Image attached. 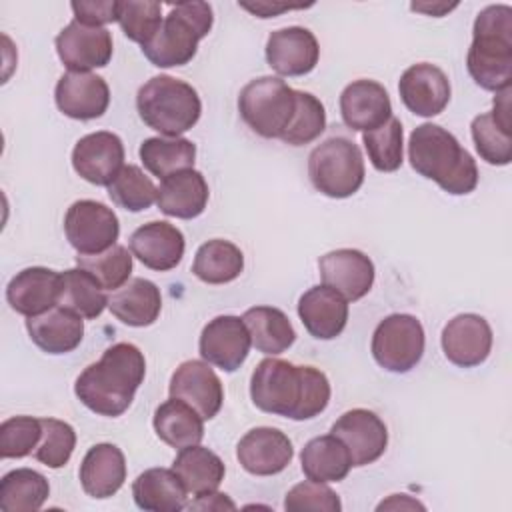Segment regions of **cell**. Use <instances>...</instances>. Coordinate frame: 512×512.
<instances>
[{
  "label": "cell",
  "instance_id": "obj_51",
  "mask_svg": "<svg viewBox=\"0 0 512 512\" xmlns=\"http://www.w3.org/2000/svg\"><path fill=\"white\" fill-rule=\"evenodd\" d=\"M242 8L250 10L252 14H256L258 18H272L280 12H286V10H292V8H298V6H290V4H270V2H256V4H240Z\"/></svg>",
  "mask_w": 512,
  "mask_h": 512
},
{
  "label": "cell",
  "instance_id": "obj_27",
  "mask_svg": "<svg viewBox=\"0 0 512 512\" xmlns=\"http://www.w3.org/2000/svg\"><path fill=\"white\" fill-rule=\"evenodd\" d=\"M26 330L30 340L42 352L68 354L82 342L84 320L72 310L54 306L38 316H30L26 320Z\"/></svg>",
  "mask_w": 512,
  "mask_h": 512
},
{
  "label": "cell",
  "instance_id": "obj_6",
  "mask_svg": "<svg viewBox=\"0 0 512 512\" xmlns=\"http://www.w3.org/2000/svg\"><path fill=\"white\" fill-rule=\"evenodd\" d=\"M238 110L258 136L282 138L296 110V90L278 76L254 78L240 90Z\"/></svg>",
  "mask_w": 512,
  "mask_h": 512
},
{
  "label": "cell",
  "instance_id": "obj_36",
  "mask_svg": "<svg viewBox=\"0 0 512 512\" xmlns=\"http://www.w3.org/2000/svg\"><path fill=\"white\" fill-rule=\"evenodd\" d=\"M244 270L242 250L222 238L204 242L194 256L192 272L206 284H228L236 280Z\"/></svg>",
  "mask_w": 512,
  "mask_h": 512
},
{
  "label": "cell",
  "instance_id": "obj_25",
  "mask_svg": "<svg viewBox=\"0 0 512 512\" xmlns=\"http://www.w3.org/2000/svg\"><path fill=\"white\" fill-rule=\"evenodd\" d=\"M60 272L30 266L20 270L6 286V300L10 308L26 318L38 316L58 304Z\"/></svg>",
  "mask_w": 512,
  "mask_h": 512
},
{
  "label": "cell",
  "instance_id": "obj_10",
  "mask_svg": "<svg viewBox=\"0 0 512 512\" xmlns=\"http://www.w3.org/2000/svg\"><path fill=\"white\" fill-rule=\"evenodd\" d=\"M66 240L78 254H98L116 244L120 222L112 208L96 200H76L64 216Z\"/></svg>",
  "mask_w": 512,
  "mask_h": 512
},
{
  "label": "cell",
  "instance_id": "obj_34",
  "mask_svg": "<svg viewBox=\"0 0 512 512\" xmlns=\"http://www.w3.org/2000/svg\"><path fill=\"white\" fill-rule=\"evenodd\" d=\"M172 470L194 496L218 490L226 474V466L220 456L200 444L180 448L172 462Z\"/></svg>",
  "mask_w": 512,
  "mask_h": 512
},
{
  "label": "cell",
  "instance_id": "obj_28",
  "mask_svg": "<svg viewBox=\"0 0 512 512\" xmlns=\"http://www.w3.org/2000/svg\"><path fill=\"white\" fill-rule=\"evenodd\" d=\"M126 480V460L116 444L100 442L92 446L80 464V484L92 498L114 496Z\"/></svg>",
  "mask_w": 512,
  "mask_h": 512
},
{
  "label": "cell",
  "instance_id": "obj_30",
  "mask_svg": "<svg viewBox=\"0 0 512 512\" xmlns=\"http://www.w3.org/2000/svg\"><path fill=\"white\" fill-rule=\"evenodd\" d=\"M186 486L172 468H148L132 484L138 508L148 512H180L186 508Z\"/></svg>",
  "mask_w": 512,
  "mask_h": 512
},
{
  "label": "cell",
  "instance_id": "obj_12",
  "mask_svg": "<svg viewBox=\"0 0 512 512\" xmlns=\"http://www.w3.org/2000/svg\"><path fill=\"white\" fill-rule=\"evenodd\" d=\"M56 52L70 72L104 68L112 58V34L102 26L72 20L56 36Z\"/></svg>",
  "mask_w": 512,
  "mask_h": 512
},
{
  "label": "cell",
  "instance_id": "obj_1",
  "mask_svg": "<svg viewBox=\"0 0 512 512\" xmlns=\"http://www.w3.org/2000/svg\"><path fill=\"white\" fill-rule=\"evenodd\" d=\"M144 374L146 360L140 348L130 342H118L106 348L98 362L80 372L74 392L94 414L116 418L130 408Z\"/></svg>",
  "mask_w": 512,
  "mask_h": 512
},
{
  "label": "cell",
  "instance_id": "obj_50",
  "mask_svg": "<svg viewBox=\"0 0 512 512\" xmlns=\"http://www.w3.org/2000/svg\"><path fill=\"white\" fill-rule=\"evenodd\" d=\"M190 510H234L236 504L222 492H208V494H200L196 496V500L192 504H188Z\"/></svg>",
  "mask_w": 512,
  "mask_h": 512
},
{
  "label": "cell",
  "instance_id": "obj_48",
  "mask_svg": "<svg viewBox=\"0 0 512 512\" xmlns=\"http://www.w3.org/2000/svg\"><path fill=\"white\" fill-rule=\"evenodd\" d=\"M330 402V382L326 374L314 366H304V390L294 420H310L326 410Z\"/></svg>",
  "mask_w": 512,
  "mask_h": 512
},
{
  "label": "cell",
  "instance_id": "obj_23",
  "mask_svg": "<svg viewBox=\"0 0 512 512\" xmlns=\"http://www.w3.org/2000/svg\"><path fill=\"white\" fill-rule=\"evenodd\" d=\"M184 234L166 220H154L136 228L130 236V252L146 268L168 272L184 256Z\"/></svg>",
  "mask_w": 512,
  "mask_h": 512
},
{
  "label": "cell",
  "instance_id": "obj_3",
  "mask_svg": "<svg viewBox=\"0 0 512 512\" xmlns=\"http://www.w3.org/2000/svg\"><path fill=\"white\" fill-rule=\"evenodd\" d=\"M472 80L490 92H500L512 82V8L492 4L480 10L472 28L466 56Z\"/></svg>",
  "mask_w": 512,
  "mask_h": 512
},
{
  "label": "cell",
  "instance_id": "obj_40",
  "mask_svg": "<svg viewBox=\"0 0 512 512\" xmlns=\"http://www.w3.org/2000/svg\"><path fill=\"white\" fill-rule=\"evenodd\" d=\"M76 264L90 272L104 290H118L132 274V252L126 246L114 244L98 254H78Z\"/></svg>",
  "mask_w": 512,
  "mask_h": 512
},
{
  "label": "cell",
  "instance_id": "obj_33",
  "mask_svg": "<svg viewBox=\"0 0 512 512\" xmlns=\"http://www.w3.org/2000/svg\"><path fill=\"white\" fill-rule=\"evenodd\" d=\"M252 346L268 356L282 354L296 340V330L290 318L274 306H254L242 314Z\"/></svg>",
  "mask_w": 512,
  "mask_h": 512
},
{
  "label": "cell",
  "instance_id": "obj_42",
  "mask_svg": "<svg viewBox=\"0 0 512 512\" xmlns=\"http://www.w3.org/2000/svg\"><path fill=\"white\" fill-rule=\"evenodd\" d=\"M158 188L134 164L124 166L118 176L108 184L110 200L128 212H142L156 202Z\"/></svg>",
  "mask_w": 512,
  "mask_h": 512
},
{
  "label": "cell",
  "instance_id": "obj_47",
  "mask_svg": "<svg viewBox=\"0 0 512 512\" xmlns=\"http://www.w3.org/2000/svg\"><path fill=\"white\" fill-rule=\"evenodd\" d=\"M284 508L288 512H304V510L340 512L342 502L338 494L330 486H326V482L304 480L288 490L284 498Z\"/></svg>",
  "mask_w": 512,
  "mask_h": 512
},
{
  "label": "cell",
  "instance_id": "obj_17",
  "mask_svg": "<svg viewBox=\"0 0 512 512\" xmlns=\"http://www.w3.org/2000/svg\"><path fill=\"white\" fill-rule=\"evenodd\" d=\"M168 392L172 398H180L190 404L204 420L214 418L224 402L220 378L210 364L202 360L182 362L170 378Z\"/></svg>",
  "mask_w": 512,
  "mask_h": 512
},
{
  "label": "cell",
  "instance_id": "obj_31",
  "mask_svg": "<svg viewBox=\"0 0 512 512\" xmlns=\"http://www.w3.org/2000/svg\"><path fill=\"white\" fill-rule=\"evenodd\" d=\"M302 472L312 482H340L352 468V458L346 444L334 436H316L302 448Z\"/></svg>",
  "mask_w": 512,
  "mask_h": 512
},
{
  "label": "cell",
  "instance_id": "obj_46",
  "mask_svg": "<svg viewBox=\"0 0 512 512\" xmlns=\"http://www.w3.org/2000/svg\"><path fill=\"white\" fill-rule=\"evenodd\" d=\"M42 436V420L12 416L0 424V456L24 458L36 450Z\"/></svg>",
  "mask_w": 512,
  "mask_h": 512
},
{
  "label": "cell",
  "instance_id": "obj_14",
  "mask_svg": "<svg viewBox=\"0 0 512 512\" xmlns=\"http://www.w3.org/2000/svg\"><path fill=\"white\" fill-rule=\"evenodd\" d=\"M440 344L448 362L460 368L480 366L492 350V328L484 316L464 312L442 328Z\"/></svg>",
  "mask_w": 512,
  "mask_h": 512
},
{
  "label": "cell",
  "instance_id": "obj_11",
  "mask_svg": "<svg viewBox=\"0 0 512 512\" xmlns=\"http://www.w3.org/2000/svg\"><path fill=\"white\" fill-rule=\"evenodd\" d=\"M250 346L252 340L244 320L230 314L212 318L202 328L198 342L202 360L224 372L238 370L248 358Z\"/></svg>",
  "mask_w": 512,
  "mask_h": 512
},
{
  "label": "cell",
  "instance_id": "obj_39",
  "mask_svg": "<svg viewBox=\"0 0 512 512\" xmlns=\"http://www.w3.org/2000/svg\"><path fill=\"white\" fill-rule=\"evenodd\" d=\"M472 140L480 158L492 166H506L512 160V126L502 124L492 112L472 120Z\"/></svg>",
  "mask_w": 512,
  "mask_h": 512
},
{
  "label": "cell",
  "instance_id": "obj_13",
  "mask_svg": "<svg viewBox=\"0 0 512 512\" xmlns=\"http://www.w3.org/2000/svg\"><path fill=\"white\" fill-rule=\"evenodd\" d=\"M338 436L352 458V466H366L376 462L388 446V428L378 414L366 408H352L344 412L330 428Z\"/></svg>",
  "mask_w": 512,
  "mask_h": 512
},
{
  "label": "cell",
  "instance_id": "obj_32",
  "mask_svg": "<svg viewBox=\"0 0 512 512\" xmlns=\"http://www.w3.org/2000/svg\"><path fill=\"white\" fill-rule=\"evenodd\" d=\"M152 424L156 436L178 450L200 444L204 438V418L180 398L170 396V400L162 402L154 412Z\"/></svg>",
  "mask_w": 512,
  "mask_h": 512
},
{
  "label": "cell",
  "instance_id": "obj_5",
  "mask_svg": "<svg viewBox=\"0 0 512 512\" xmlns=\"http://www.w3.org/2000/svg\"><path fill=\"white\" fill-rule=\"evenodd\" d=\"M214 16L206 2H178L170 6L156 36L142 48L144 56L158 68L188 64L198 50V42L208 36Z\"/></svg>",
  "mask_w": 512,
  "mask_h": 512
},
{
  "label": "cell",
  "instance_id": "obj_20",
  "mask_svg": "<svg viewBox=\"0 0 512 512\" xmlns=\"http://www.w3.org/2000/svg\"><path fill=\"white\" fill-rule=\"evenodd\" d=\"M320 278L348 302L364 298L374 284V262L356 248H338L318 260Z\"/></svg>",
  "mask_w": 512,
  "mask_h": 512
},
{
  "label": "cell",
  "instance_id": "obj_24",
  "mask_svg": "<svg viewBox=\"0 0 512 512\" xmlns=\"http://www.w3.org/2000/svg\"><path fill=\"white\" fill-rule=\"evenodd\" d=\"M298 316L310 336L332 340L346 328L348 300L326 284L312 286L298 300Z\"/></svg>",
  "mask_w": 512,
  "mask_h": 512
},
{
  "label": "cell",
  "instance_id": "obj_53",
  "mask_svg": "<svg viewBox=\"0 0 512 512\" xmlns=\"http://www.w3.org/2000/svg\"><path fill=\"white\" fill-rule=\"evenodd\" d=\"M452 8H456V4H412V10H418V12H426V14H432V16H442L446 10L450 12Z\"/></svg>",
  "mask_w": 512,
  "mask_h": 512
},
{
  "label": "cell",
  "instance_id": "obj_8",
  "mask_svg": "<svg viewBox=\"0 0 512 512\" xmlns=\"http://www.w3.org/2000/svg\"><path fill=\"white\" fill-rule=\"evenodd\" d=\"M304 390V366L280 358H264L252 372L250 398L266 414L296 418Z\"/></svg>",
  "mask_w": 512,
  "mask_h": 512
},
{
  "label": "cell",
  "instance_id": "obj_21",
  "mask_svg": "<svg viewBox=\"0 0 512 512\" xmlns=\"http://www.w3.org/2000/svg\"><path fill=\"white\" fill-rule=\"evenodd\" d=\"M320 58L316 36L302 26L274 30L266 40V62L280 76H304Z\"/></svg>",
  "mask_w": 512,
  "mask_h": 512
},
{
  "label": "cell",
  "instance_id": "obj_29",
  "mask_svg": "<svg viewBox=\"0 0 512 512\" xmlns=\"http://www.w3.org/2000/svg\"><path fill=\"white\" fill-rule=\"evenodd\" d=\"M110 312L126 326L144 328L156 322L162 310V296L154 282L132 278L108 298Z\"/></svg>",
  "mask_w": 512,
  "mask_h": 512
},
{
  "label": "cell",
  "instance_id": "obj_7",
  "mask_svg": "<svg viewBox=\"0 0 512 512\" xmlns=\"http://www.w3.org/2000/svg\"><path fill=\"white\" fill-rule=\"evenodd\" d=\"M312 186L328 198H348L364 184L366 168L360 148L342 136L318 144L308 156Z\"/></svg>",
  "mask_w": 512,
  "mask_h": 512
},
{
  "label": "cell",
  "instance_id": "obj_49",
  "mask_svg": "<svg viewBox=\"0 0 512 512\" xmlns=\"http://www.w3.org/2000/svg\"><path fill=\"white\" fill-rule=\"evenodd\" d=\"M74 12V20L86 26H102L110 22H118V2L108 0V2H72L70 4Z\"/></svg>",
  "mask_w": 512,
  "mask_h": 512
},
{
  "label": "cell",
  "instance_id": "obj_44",
  "mask_svg": "<svg viewBox=\"0 0 512 512\" xmlns=\"http://www.w3.org/2000/svg\"><path fill=\"white\" fill-rule=\"evenodd\" d=\"M118 24L126 38L144 48L162 26V4L148 0L118 2Z\"/></svg>",
  "mask_w": 512,
  "mask_h": 512
},
{
  "label": "cell",
  "instance_id": "obj_18",
  "mask_svg": "<svg viewBox=\"0 0 512 512\" xmlns=\"http://www.w3.org/2000/svg\"><path fill=\"white\" fill-rule=\"evenodd\" d=\"M294 448L290 438L272 426H258L248 430L238 446L236 458L240 466L254 476L280 474L292 460Z\"/></svg>",
  "mask_w": 512,
  "mask_h": 512
},
{
  "label": "cell",
  "instance_id": "obj_26",
  "mask_svg": "<svg viewBox=\"0 0 512 512\" xmlns=\"http://www.w3.org/2000/svg\"><path fill=\"white\" fill-rule=\"evenodd\" d=\"M210 190L202 172L188 168L166 176L156 192V204L166 216L192 220L206 210Z\"/></svg>",
  "mask_w": 512,
  "mask_h": 512
},
{
  "label": "cell",
  "instance_id": "obj_9",
  "mask_svg": "<svg viewBox=\"0 0 512 512\" xmlns=\"http://www.w3.org/2000/svg\"><path fill=\"white\" fill-rule=\"evenodd\" d=\"M424 344V328L416 316L390 314L376 326L370 350L378 366L404 374L422 360Z\"/></svg>",
  "mask_w": 512,
  "mask_h": 512
},
{
  "label": "cell",
  "instance_id": "obj_2",
  "mask_svg": "<svg viewBox=\"0 0 512 512\" xmlns=\"http://www.w3.org/2000/svg\"><path fill=\"white\" fill-rule=\"evenodd\" d=\"M410 166L434 180L444 192L462 196L478 186L476 160L460 146L456 136L438 124H420L408 140Z\"/></svg>",
  "mask_w": 512,
  "mask_h": 512
},
{
  "label": "cell",
  "instance_id": "obj_35",
  "mask_svg": "<svg viewBox=\"0 0 512 512\" xmlns=\"http://www.w3.org/2000/svg\"><path fill=\"white\" fill-rule=\"evenodd\" d=\"M74 314L94 320L108 306V296L102 284L84 268H72L60 272V292L58 304Z\"/></svg>",
  "mask_w": 512,
  "mask_h": 512
},
{
  "label": "cell",
  "instance_id": "obj_38",
  "mask_svg": "<svg viewBox=\"0 0 512 512\" xmlns=\"http://www.w3.org/2000/svg\"><path fill=\"white\" fill-rule=\"evenodd\" d=\"M140 160L144 168L158 176L166 178L170 174H176L180 170H188L194 166L196 158V146L188 138H166V136H154L146 138L140 144Z\"/></svg>",
  "mask_w": 512,
  "mask_h": 512
},
{
  "label": "cell",
  "instance_id": "obj_37",
  "mask_svg": "<svg viewBox=\"0 0 512 512\" xmlns=\"http://www.w3.org/2000/svg\"><path fill=\"white\" fill-rule=\"evenodd\" d=\"M50 494L48 480L32 468H16L0 480L2 512H34L40 510Z\"/></svg>",
  "mask_w": 512,
  "mask_h": 512
},
{
  "label": "cell",
  "instance_id": "obj_22",
  "mask_svg": "<svg viewBox=\"0 0 512 512\" xmlns=\"http://www.w3.org/2000/svg\"><path fill=\"white\" fill-rule=\"evenodd\" d=\"M340 114L348 128L370 132L392 118V102L376 80H354L340 94Z\"/></svg>",
  "mask_w": 512,
  "mask_h": 512
},
{
  "label": "cell",
  "instance_id": "obj_43",
  "mask_svg": "<svg viewBox=\"0 0 512 512\" xmlns=\"http://www.w3.org/2000/svg\"><path fill=\"white\" fill-rule=\"evenodd\" d=\"M326 128L324 104L310 92L296 90V110L290 126L286 128L282 142L290 146H304L316 140Z\"/></svg>",
  "mask_w": 512,
  "mask_h": 512
},
{
  "label": "cell",
  "instance_id": "obj_4",
  "mask_svg": "<svg viewBox=\"0 0 512 512\" xmlns=\"http://www.w3.org/2000/svg\"><path fill=\"white\" fill-rule=\"evenodd\" d=\"M136 108L142 122L166 138L190 130L202 114L198 92L184 80L160 74L140 86Z\"/></svg>",
  "mask_w": 512,
  "mask_h": 512
},
{
  "label": "cell",
  "instance_id": "obj_15",
  "mask_svg": "<svg viewBox=\"0 0 512 512\" xmlns=\"http://www.w3.org/2000/svg\"><path fill=\"white\" fill-rule=\"evenodd\" d=\"M398 92L412 114L432 118L444 112L450 102V80L436 64L418 62L402 72Z\"/></svg>",
  "mask_w": 512,
  "mask_h": 512
},
{
  "label": "cell",
  "instance_id": "obj_41",
  "mask_svg": "<svg viewBox=\"0 0 512 512\" xmlns=\"http://www.w3.org/2000/svg\"><path fill=\"white\" fill-rule=\"evenodd\" d=\"M402 136V122L396 116H392L386 124H382L376 130L362 132V142L368 152V160L378 172H394L402 166Z\"/></svg>",
  "mask_w": 512,
  "mask_h": 512
},
{
  "label": "cell",
  "instance_id": "obj_45",
  "mask_svg": "<svg viewBox=\"0 0 512 512\" xmlns=\"http://www.w3.org/2000/svg\"><path fill=\"white\" fill-rule=\"evenodd\" d=\"M42 420V436L34 450V458L48 468H62L76 446L74 428L56 418H40Z\"/></svg>",
  "mask_w": 512,
  "mask_h": 512
},
{
  "label": "cell",
  "instance_id": "obj_19",
  "mask_svg": "<svg viewBox=\"0 0 512 512\" xmlns=\"http://www.w3.org/2000/svg\"><path fill=\"white\" fill-rule=\"evenodd\" d=\"M54 100L64 116L74 120H94L108 110L110 88L98 74L68 70L56 84Z\"/></svg>",
  "mask_w": 512,
  "mask_h": 512
},
{
  "label": "cell",
  "instance_id": "obj_16",
  "mask_svg": "<svg viewBox=\"0 0 512 512\" xmlns=\"http://www.w3.org/2000/svg\"><path fill=\"white\" fill-rule=\"evenodd\" d=\"M72 166L86 182L108 186L124 168V144L120 136L106 130L82 136L72 150Z\"/></svg>",
  "mask_w": 512,
  "mask_h": 512
},
{
  "label": "cell",
  "instance_id": "obj_52",
  "mask_svg": "<svg viewBox=\"0 0 512 512\" xmlns=\"http://www.w3.org/2000/svg\"><path fill=\"white\" fill-rule=\"evenodd\" d=\"M402 510V508H420L424 510V506L418 500H410L406 494H392L388 500L378 504V510Z\"/></svg>",
  "mask_w": 512,
  "mask_h": 512
}]
</instances>
